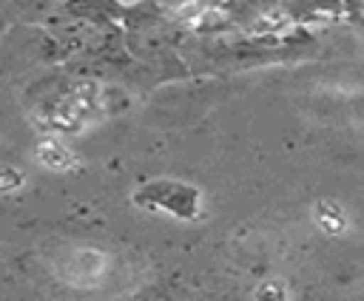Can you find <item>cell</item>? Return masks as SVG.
<instances>
[{"instance_id":"obj_1","label":"cell","mask_w":364,"mask_h":301,"mask_svg":"<svg viewBox=\"0 0 364 301\" xmlns=\"http://www.w3.org/2000/svg\"><path fill=\"white\" fill-rule=\"evenodd\" d=\"M134 202L148 210H165L179 219L199 216V190L182 182H148L134 193Z\"/></svg>"}]
</instances>
